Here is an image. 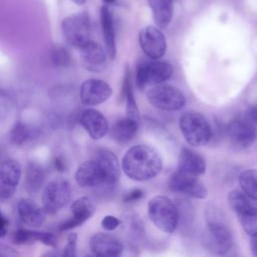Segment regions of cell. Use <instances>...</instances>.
I'll return each instance as SVG.
<instances>
[{"label":"cell","instance_id":"obj_32","mask_svg":"<svg viewBox=\"0 0 257 257\" xmlns=\"http://www.w3.org/2000/svg\"><path fill=\"white\" fill-rule=\"evenodd\" d=\"M76 242H77V234L70 233L66 239V245L63 248L62 255L67 257H74L76 255Z\"/></svg>","mask_w":257,"mask_h":257},{"label":"cell","instance_id":"obj_1","mask_svg":"<svg viewBox=\"0 0 257 257\" xmlns=\"http://www.w3.org/2000/svg\"><path fill=\"white\" fill-rule=\"evenodd\" d=\"M163 162L159 153L150 146L131 147L122 157L121 169L127 178L144 182L151 180L162 171Z\"/></svg>","mask_w":257,"mask_h":257},{"label":"cell","instance_id":"obj_33","mask_svg":"<svg viewBox=\"0 0 257 257\" xmlns=\"http://www.w3.org/2000/svg\"><path fill=\"white\" fill-rule=\"evenodd\" d=\"M118 225L119 220L112 215H106L101 220V227L105 231H113L118 227Z\"/></svg>","mask_w":257,"mask_h":257},{"label":"cell","instance_id":"obj_18","mask_svg":"<svg viewBox=\"0 0 257 257\" xmlns=\"http://www.w3.org/2000/svg\"><path fill=\"white\" fill-rule=\"evenodd\" d=\"M79 122L92 140L102 139L109 131L106 117L96 109L88 108L81 112Z\"/></svg>","mask_w":257,"mask_h":257},{"label":"cell","instance_id":"obj_40","mask_svg":"<svg viewBox=\"0 0 257 257\" xmlns=\"http://www.w3.org/2000/svg\"><path fill=\"white\" fill-rule=\"evenodd\" d=\"M71 1H73L77 5H83L87 0H71Z\"/></svg>","mask_w":257,"mask_h":257},{"label":"cell","instance_id":"obj_39","mask_svg":"<svg viewBox=\"0 0 257 257\" xmlns=\"http://www.w3.org/2000/svg\"><path fill=\"white\" fill-rule=\"evenodd\" d=\"M101 1L103 2V4H104V5H110V4L115 3V1H116V0H101Z\"/></svg>","mask_w":257,"mask_h":257},{"label":"cell","instance_id":"obj_23","mask_svg":"<svg viewBox=\"0 0 257 257\" xmlns=\"http://www.w3.org/2000/svg\"><path fill=\"white\" fill-rule=\"evenodd\" d=\"M100 27L107 56L110 59H113L116 54L115 26L111 11L106 5H103L100 8Z\"/></svg>","mask_w":257,"mask_h":257},{"label":"cell","instance_id":"obj_31","mask_svg":"<svg viewBox=\"0 0 257 257\" xmlns=\"http://www.w3.org/2000/svg\"><path fill=\"white\" fill-rule=\"evenodd\" d=\"M51 60L56 66H66L70 63V54L65 48L56 46L51 51Z\"/></svg>","mask_w":257,"mask_h":257},{"label":"cell","instance_id":"obj_30","mask_svg":"<svg viewBox=\"0 0 257 257\" xmlns=\"http://www.w3.org/2000/svg\"><path fill=\"white\" fill-rule=\"evenodd\" d=\"M30 136L31 132L28 126L21 122L15 123L10 132V140L16 146H21L25 144Z\"/></svg>","mask_w":257,"mask_h":257},{"label":"cell","instance_id":"obj_19","mask_svg":"<svg viewBox=\"0 0 257 257\" xmlns=\"http://www.w3.org/2000/svg\"><path fill=\"white\" fill-rule=\"evenodd\" d=\"M93 159L98 164L104 179L105 186L114 185L120 176V166L116 156L109 150H97Z\"/></svg>","mask_w":257,"mask_h":257},{"label":"cell","instance_id":"obj_15","mask_svg":"<svg viewBox=\"0 0 257 257\" xmlns=\"http://www.w3.org/2000/svg\"><path fill=\"white\" fill-rule=\"evenodd\" d=\"M78 49L80 63L84 69L91 72H100L104 69L107 52L98 43L89 40Z\"/></svg>","mask_w":257,"mask_h":257},{"label":"cell","instance_id":"obj_2","mask_svg":"<svg viewBox=\"0 0 257 257\" xmlns=\"http://www.w3.org/2000/svg\"><path fill=\"white\" fill-rule=\"evenodd\" d=\"M207 231L204 237L206 247L216 254H226L233 245L231 232L218 208L209 206L205 212Z\"/></svg>","mask_w":257,"mask_h":257},{"label":"cell","instance_id":"obj_28","mask_svg":"<svg viewBox=\"0 0 257 257\" xmlns=\"http://www.w3.org/2000/svg\"><path fill=\"white\" fill-rule=\"evenodd\" d=\"M121 96L125 101V110H126V116L134 118L139 121L140 119V111L137 105V101L135 98L134 90H133V84H132V76L130 69L126 67L123 83H122V92Z\"/></svg>","mask_w":257,"mask_h":257},{"label":"cell","instance_id":"obj_37","mask_svg":"<svg viewBox=\"0 0 257 257\" xmlns=\"http://www.w3.org/2000/svg\"><path fill=\"white\" fill-rule=\"evenodd\" d=\"M54 167H55L56 170L59 171V172H63V171L65 170V164H64L63 160L60 159V158H56V159L54 160Z\"/></svg>","mask_w":257,"mask_h":257},{"label":"cell","instance_id":"obj_3","mask_svg":"<svg viewBox=\"0 0 257 257\" xmlns=\"http://www.w3.org/2000/svg\"><path fill=\"white\" fill-rule=\"evenodd\" d=\"M148 215L151 222L165 233H173L179 225V211L166 196H155L149 201Z\"/></svg>","mask_w":257,"mask_h":257},{"label":"cell","instance_id":"obj_17","mask_svg":"<svg viewBox=\"0 0 257 257\" xmlns=\"http://www.w3.org/2000/svg\"><path fill=\"white\" fill-rule=\"evenodd\" d=\"M94 204L89 198L81 197L76 199L70 206L71 217L60 224L59 230H70L82 225L85 221L91 218V216L94 214Z\"/></svg>","mask_w":257,"mask_h":257},{"label":"cell","instance_id":"obj_13","mask_svg":"<svg viewBox=\"0 0 257 257\" xmlns=\"http://www.w3.org/2000/svg\"><path fill=\"white\" fill-rule=\"evenodd\" d=\"M21 165L13 159L4 160L0 165V198L10 199L21 179Z\"/></svg>","mask_w":257,"mask_h":257},{"label":"cell","instance_id":"obj_9","mask_svg":"<svg viewBox=\"0 0 257 257\" xmlns=\"http://www.w3.org/2000/svg\"><path fill=\"white\" fill-rule=\"evenodd\" d=\"M70 196L69 183L62 178H57L45 186L42 193V205L47 213H56L68 203Z\"/></svg>","mask_w":257,"mask_h":257},{"label":"cell","instance_id":"obj_6","mask_svg":"<svg viewBox=\"0 0 257 257\" xmlns=\"http://www.w3.org/2000/svg\"><path fill=\"white\" fill-rule=\"evenodd\" d=\"M61 31L65 41L80 48L90 40L91 23L86 12H78L65 17L61 22Z\"/></svg>","mask_w":257,"mask_h":257},{"label":"cell","instance_id":"obj_26","mask_svg":"<svg viewBox=\"0 0 257 257\" xmlns=\"http://www.w3.org/2000/svg\"><path fill=\"white\" fill-rule=\"evenodd\" d=\"M45 174L43 168L36 162H29L24 172V187L29 194H36L44 184Z\"/></svg>","mask_w":257,"mask_h":257},{"label":"cell","instance_id":"obj_16","mask_svg":"<svg viewBox=\"0 0 257 257\" xmlns=\"http://www.w3.org/2000/svg\"><path fill=\"white\" fill-rule=\"evenodd\" d=\"M89 248L96 256L116 257L123 251L122 243L114 236L106 233H96L89 240Z\"/></svg>","mask_w":257,"mask_h":257},{"label":"cell","instance_id":"obj_14","mask_svg":"<svg viewBox=\"0 0 257 257\" xmlns=\"http://www.w3.org/2000/svg\"><path fill=\"white\" fill-rule=\"evenodd\" d=\"M112 93L111 87L101 79L90 78L85 80L79 90L80 100L85 105H97L106 101Z\"/></svg>","mask_w":257,"mask_h":257},{"label":"cell","instance_id":"obj_22","mask_svg":"<svg viewBox=\"0 0 257 257\" xmlns=\"http://www.w3.org/2000/svg\"><path fill=\"white\" fill-rule=\"evenodd\" d=\"M178 170L196 177H201L206 172L205 159L197 152L189 148H183L179 156Z\"/></svg>","mask_w":257,"mask_h":257},{"label":"cell","instance_id":"obj_35","mask_svg":"<svg viewBox=\"0 0 257 257\" xmlns=\"http://www.w3.org/2000/svg\"><path fill=\"white\" fill-rule=\"evenodd\" d=\"M245 115L254 123H257V104L251 106Z\"/></svg>","mask_w":257,"mask_h":257},{"label":"cell","instance_id":"obj_24","mask_svg":"<svg viewBox=\"0 0 257 257\" xmlns=\"http://www.w3.org/2000/svg\"><path fill=\"white\" fill-rule=\"evenodd\" d=\"M155 24L161 28H167L174 16V0H148Z\"/></svg>","mask_w":257,"mask_h":257},{"label":"cell","instance_id":"obj_29","mask_svg":"<svg viewBox=\"0 0 257 257\" xmlns=\"http://www.w3.org/2000/svg\"><path fill=\"white\" fill-rule=\"evenodd\" d=\"M242 191L252 200L257 201V170H247L239 177Z\"/></svg>","mask_w":257,"mask_h":257},{"label":"cell","instance_id":"obj_10","mask_svg":"<svg viewBox=\"0 0 257 257\" xmlns=\"http://www.w3.org/2000/svg\"><path fill=\"white\" fill-rule=\"evenodd\" d=\"M198 178L177 170L171 175L168 181V187L172 192L178 194H183L194 199H205L208 191Z\"/></svg>","mask_w":257,"mask_h":257},{"label":"cell","instance_id":"obj_27","mask_svg":"<svg viewBox=\"0 0 257 257\" xmlns=\"http://www.w3.org/2000/svg\"><path fill=\"white\" fill-rule=\"evenodd\" d=\"M34 241L42 242L43 244L55 247L56 238L52 233L49 232H38L26 229H19L13 234V242L15 244H27Z\"/></svg>","mask_w":257,"mask_h":257},{"label":"cell","instance_id":"obj_5","mask_svg":"<svg viewBox=\"0 0 257 257\" xmlns=\"http://www.w3.org/2000/svg\"><path fill=\"white\" fill-rule=\"evenodd\" d=\"M174 68L168 61L159 59L144 60L138 64L136 70V85L140 90L147 86L164 83L173 75Z\"/></svg>","mask_w":257,"mask_h":257},{"label":"cell","instance_id":"obj_38","mask_svg":"<svg viewBox=\"0 0 257 257\" xmlns=\"http://www.w3.org/2000/svg\"><path fill=\"white\" fill-rule=\"evenodd\" d=\"M250 248L251 252L254 256H257V234L252 236V239L250 241Z\"/></svg>","mask_w":257,"mask_h":257},{"label":"cell","instance_id":"obj_36","mask_svg":"<svg viewBox=\"0 0 257 257\" xmlns=\"http://www.w3.org/2000/svg\"><path fill=\"white\" fill-rule=\"evenodd\" d=\"M8 220L5 218L4 215L1 216V229H0V237L3 238L6 235L7 227H8Z\"/></svg>","mask_w":257,"mask_h":257},{"label":"cell","instance_id":"obj_25","mask_svg":"<svg viewBox=\"0 0 257 257\" xmlns=\"http://www.w3.org/2000/svg\"><path fill=\"white\" fill-rule=\"evenodd\" d=\"M138 120L128 116L117 119L109 128L111 139L118 144L131 142L138 132Z\"/></svg>","mask_w":257,"mask_h":257},{"label":"cell","instance_id":"obj_34","mask_svg":"<svg viewBox=\"0 0 257 257\" xmlns=\"http://www.w3.org/2000/svg\"><path fill=\"white\" fill-rule=\"evenodd\" d=\"M143 197H144V191L142 189L136 188V189H133V190L126 192L124 194L122 200L125 203H134V202L141 200Z\"/></svg>","mask_w":257,"mask_h":257},{"label":"cell","instance_id":"obj_21","mask_svg":"<svg viewBox=\"0 0 257 257\" xmlns=\"http://www.w3.org/2000/svg\"><path fill=\"white\" fill-rule=\"evenodd\" d=\"M17 215L22 223L37 227L40 226L46 218V210L30 199H21L17 204Z\"/></svg>","mask_w":257,"mask_h":257},{"label":"cell","instance_id":"obj_12","mask_svg":"<svg viewBox=\"0 0 257 257\" xmlns=\"http://www.w3.org/2000/svg\"><path fill=\"white\" fill-rule=\"evenodd\" d=\"M139 43L143 52L150 59L162 58L167 50V40L157 25L144 27L139 33Z\"/></svg>","mask_w":257,"mask_h":257},{"label":"cell","instance_id":"obj_20","mask_svg":"<svg viewBox=\"0 0 257 257\" xmlns=\"http://www.w3.org/2000/svg\"><path fill=\"white\" fill-rule=\"evenodd\" d=\"M74 179L77 185L82 188H92L104 185L103 175L94 159L82 163L77 168Z\"/></svg>","mask_w":257,"mask_h":257},{"label":"cell","instance_id":"obj_4","mask_svg":"<svg viewBox=\"0 0 257 257\" xmlns=\"http://www.w3.org/2000/svg\"><path fill=\"white\" fill-rule=\"evenodd\" d=\"M179 125L184 139L193 147L205 146L212 137L211 126L207 118L200 112H185L180 117Z\"/></svg>","mask_w":257,"mask_h":257},{"label":"cell","instance_id":"obj_7","mask_svg":"<svg viewBox=\"0 0 257 257\" xmlns=\"http://www.w3.org/2000/svg\"><path fill=\"white\" fill-rule=\"evenodd\" d=\"M147 98L153 106L166 111L180 110L186 103L185 95L179 88L163 83L152 86L147 91Z\"/></svg>","mask_w":257,"mask_h":257},{"label":"cell","instance_id":"obj_8","mask_svg":"<svg viewBox=\"0 0 257 257\" xmlns=\"http://www.w3.org/2000/svg\"><path fill=\"white\" fill-rule=\"evenodd\" d=\"M248 198L243 191L234 190L228 195V204L236 213L245 233L252 237L257 234V209Z\"/></svg>","mask_w":257,"mask_h":257},{"label":"cell","instance_id":"obj_11","mask_svg":"<svg viewBox=\"0 0 257 257\" xmlns=\"http://www.w3.org/2000/svg\"><path fill=\"white\" fill-rule=\"evenodd\" d=\"M226 132L230 143L237 149L248 148L257 139L255 123L246 115L231 120Z\"/></svg>","mask_w":257,"mask_h":257}]
</instances>
